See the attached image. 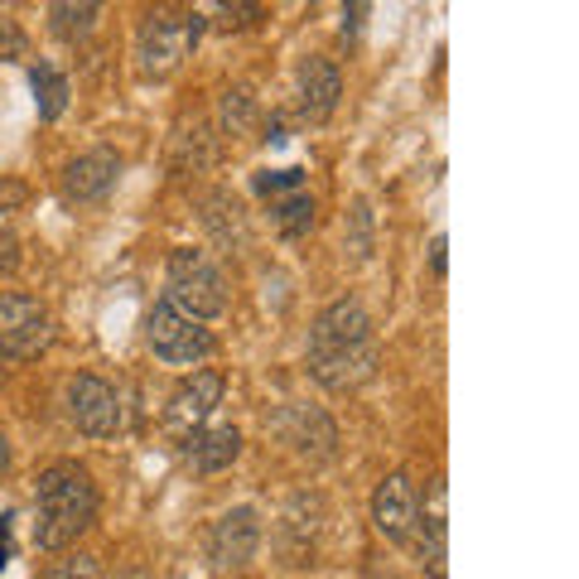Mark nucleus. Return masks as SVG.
<instances>
[{
  "instance_id": "14",
  "label": "nucleus",
  "mask_w": 579,
  "mask_h": 579,
  "mask_svg": "<svg viewBox=\"0 0 579 579\" xmlns=\"http://www.w3.org/2000/svg\"><path fill=\"white\" fill-rule=\"evenodd\" d=\"M121 179V155L116 150H88L64 169V198L68 203H96L116 189Z\"/></svg>"
},
{
  "instance_id": "11",
  "label": "nucleus",
  "mask_w": 579,
  "mask_h": 579,
  "mask_svg": "<svg viewBox=\"0 0 579 579\" xmlns=\"http://www.w3.org/2000/svg\"><path fill=\"white\" fill-rule=\"evenodd\" d=\"M416 555H420V570L430 579H450V488L444 478L430 483L425 502H420V522H416Z\"/></svg>"
},
{
  "instance_id": "29",
  "label": "nucleus",
  "mask_w": 579,
  "mask_h": 579,
  "mask_svg": "<svg viewBox=\"0 0 579 579\" xmlns=\"http://www.w3.org/2000/svg\"><path fill=\"white\" fill-rule=\"evenodd\" d=\"M0 54H24V39L10 20H0Z\"/></svg>"
},
{
  "instance_id": "16",
  "label": "nucleus",
  "mask_w": 579,
  "mask_h": 579,
  "mask_svg": "<svg viewBox=\"0 0 579 579\" xmlns=\"http://www.w3.org/2000/svg\"><path fill=\"white\" fill-rule=\"evenodd\" d=\"M314 531H319V498L299 492V498H290L285 516H281L285 565H309V555H314Z\"/></svg>"
},
{
  "instance_id": "24",
  "label": "nucleus",
  "mask_w": 579,
  "mask_h": 579,
  "mask_svg": "<svg viewBox=\"0 0 579 579\" xmlns=\"http://www.w3.org/2000/svg\"><path fill=\"white\" fill-rule=\"evenodd\" d=\"M44 579H102V560H96V555H88V550L64 555V560L48 565Z\"/></svg>"
},
{
  "instance_id": "9",
  "label": "nucleus",
  "mask_w": 579,
  "mask_h": 579,
  "mask_svg": "<svg viewBox=\"0 0 579 579\" xmlns=\"http://www.w3.org/2000/svg\"><path fill=\"white\" fill-rule=\"evenodd\" d=\"M68 416L88 440H112L121 430V420H126V410H121V391L112 382L92 377V372H78L68 382Z\"/></svg>"
},
{
  "instance_id": "1",
  "label": "nucleus",
  "mask_w": 579,
  "mask_h": 579,
  "mask_svg": "<svg viewBox=\"0 0 579 579\" xmlns=\"http://www.w3.org/2000/svg\"><path fill=\"white\" fill-rule=\"evenodd\" d=\"M309 377L323 391H357L377 377L382 362V343L372 329V314L357 299H333L329 309H319L309 329Z\"/></svg>"
},
{
  "instance_id": "17",
  "label": "nucleus",
  "mask_w": 579,
  "mask_h": 579,
  "mask_svg": "<svg viewBox=\"0 0 579 579\" xmlns=\"http://www.w3.org/2000/svg\"><path fill=\"white\" fill-rule=\"evenodd\" d=\"M203 227L213 232V241L223 251H241L247 247V217H241V203L232 198V193H208L203 198Z\"/></svg>"
},
{
  "instance_id": "23",
  "label": "nucleus",
  "mask_w": 579,
  "mask_h": 579,
  "mask_svg": "<svg viewBox=\"0 0 579 579\" xmlns=\"http://www.w3.org/2000/svg\"><path fill=\"white\" fill-rule=\"evenodd\" d=\"M213 140H208V130L203 126H193L179 136V169H208L213 164Z\"/></svg>"
},
{
  "instance_id": "20",
  "label": "nucleus",
  "mask_w": 579,
  "mask_h": 579,
  "mask_svg": "<svg viewBox=\"0 0 579 579\" xmlns=\"http://www.w3.org/2000/svg\"><path fill=\"white\" fill-rule=\"evenodd\" d=\"M30 88H34V102H39L44 121H58L68 112V78L54 64H34L30 68Z\"/></svg>"
},
{
  "instance_id": "19",
  "label": "nucleus",
  "mask_w": 579,
  "mask_h": 579,
  "mask_svg": "<svg viewBox=\"0 0 579 579\" xmlns=\"http://www.w3.org/2000/svg\"><path fill=\"white\" fill-rule=\"evenodd\" d=\"M96 15H102V0H48V24H54V34L68 44L88 39Z\"/></svg>"
},
{
  "instance_id": "21",
  "label": "nucleus",
  "mask_w": 579,
  "mask_h": 579,
  "mask_svg": "<svg viewBox=\"0 0 579 579\" xmlns=\"http://www.w3.org/2000/svg\"><path fill=\"white\" fill-rule=\"evenodd\" d=\"M217 126H223L227 140L251 136V130H257V96H251L247 88L223 92V112H217Z\"/></svg>"
},
{
  "instance_id": "25",
  "label": "nucleus",
  "mask_w": 579,
  "mask_h": 579,
  "mask_svg": "<svg viewBox=\"0 0 579 579\" xmlns=\"http://www.w3.org/2000/svg\"><path fill=\"white\" fill-rule=\"evenodd\" d=\"M251 189H257L261 198H275V193H290V189H305V169H261V174L251 179Z\"/></svg>"
},
{
  "instance_id": "26",
  "label": "nucleus",
  "mask_w": 579,
  "mask_h": 579,
  "mask_svg": "<svg viewBox=\"0 0 579 579\" xmlns=\"http://www.w3.org/2000/svg\"><path fill=\"white\" fill-rule=\"evenodd\" d=\"M367 5H372V0H343V34H362V24H367Z\"/></svg>"
},
{
  "instance_id": "15",
  "label": "nucleus",
  "mask_w": 579,
  "mask_h": 579,
  "mask_svg": "<svg viewBox=\"0 0 579 579\" xmlns=\"http://www.w3.org/2000/svg\"><path fill=\"white\" fill-rule=\"evenodd\" d=\"M241 454V430L237 425H203L184 440V464L193 474H223Z\"/></svg>"
},
{
  "instance_id": "7",
  "label": "nucleus",
  "mask_w": 579,
  "mask_h": 579,
  "mask_svg": "<svg viewBox=\"0 0 579 579\" xmlns=\"http://www.w3.org/2000/svg\"><path fill=\"white\" fill-rule=\"evenodd\" d=\"M261 550V516L257 507H232V512H223L208 531V565L217 579H232L241 575L251 560H257Z\"/></svg>"
},
{
  "instance_id": "31",
  "label": "nucleus",
  "mask_w": 579,
  "mask_h": 579,
  "mask_svg": "<svg viewBox=\"0 0 579 579\" xmlns=\"http://www.w3.org/2000/svg\"><path fill=\"white\" fill-rule=\"evenodd\" d=\"M0 531H5V526H0ZM5 560H10V550H5V541H0V570H5Z\"/></svg>"
},
{
  "instance_id": "4",
  "label": "nucleus",
  "mask_w": 579,
  "mask_h": 579,
  "mask_svg": "<svg viewBox=\"0 0 579 579\" xmlns=\"http://www.w3.org/2000/svg\"><path fill=\"white\" fill-rule=\"evenodd\" d=\"M164 299L189 319L208 323L227 309V281L198 247H174L164 265Z\"/></svg>"
},
{
  "instance_id": "27",
  "label": "nucleus",
  "mask_w": 579,
  "mask_h": 579,
  "mask_svg": "<svg viewBox=\"0 0 579 579\" xmlns=\"http://www.w3.org/2000/svg\"><path fill=\"white\" fill-rule=\"evenodd\" d=\"M444 251H450V241H444V232H434V241H430V271L440 275V281H444V271H450V257H444Z\"/></svg>"
},
{
  "instance_id": "18",
  "label": "nucleus",
  "mask_w": 579,
  "mask_h": 579,
  "mask_svg": "<svg viewBox=\"0 0 579 579\" xmlns=\"http://www.w3.org/2000/svg\"><path fill=\"white\" fill-rule=\"evenodd\" d=\"M314 198L305 189H290V193H275L271 198V227L281 237H290V241H299V237H309L314 232Z\"/></svg>"
},
{
  "instance_id": "30",
  "label": "nucleus",
  "mask_w": 579,
  "mask_h": 579,
  "mask_svg": "<svg viewBox=\"0 0 579 579\" xmlns=\"http://www.w3.org/2000/svg\"><path fill=\"white\" fill-rule=\"evenodd\" d=\"M5 468H10V440L0 434V474H5Z\"/></svg>"
},
{
  "instance_id": "3",
  "label": "nucleus",
  "mask_w": 579,
  "mask_h": 579,
  "mask_svg": "<svg viewBox=\"0 0 579 579\" xmlns=\"http://www.w3.org/2000/svg\"><path fill=\"white\" fill-rule=\"evenodd\" d=\"M198 34H203V15H189V10L160 0V5L140 20V34H136V68H140V78H150V82L174 78V72L184 68L189 48L198 44Z\"/></svg>"
},
{
  "instance_id": "10",
  "label": "nucleus",
  "mask_w": 579,
  "mask_h": 579,
  "mask_svg": "<svg viewBox=\"0 0 579 579\" xmlns=\"http://www.w3.org/2000/svg\"><path fill=\"white\" fill-rule=\"evenodd\" d=\"M416 522H420V488L410 483V474H386L372 492V526L377 536H386L391 546H410L416 536Z\"/></svg>"
},
{
  "instance_id": "22",
  "label": "nucleus",
  "mask_w": 579,
  "mask_h": 579,
  "mask_svg": "<svg viewBox=\"0 0 579 579\" xmlns=\"http://www.w3.org/2000/svg\"><path fill=\"white\" fill-rule=\"evenodd\" d=\"M343 247H348V257H353L357 265L372 261V247H377V237H372V208H367V198H353V208H348Z\"/></svg>"
},
{
  "instance_id": "5",
  "label": "nucleus",
  "mask_w": 579,
  "mask_h": 579,
  "mask_svg": "<svg viewBox=\"0 0 579 579\" xmlns=\"http://www.w3.org/2000/svg\"><path fill=\"white\" fill-rule=\"evenodd\" d=\"M145 348L160 362H169V367H203L217 343L198 319H189L169 299H160V305L145 314Z\"/></svg>"
},
{
  "instance_id": "32",
  "label": "nucleus",
  "mask_w": 579,
  "mask_h": 579,
  "mask_svg": "<svg viewBox=\"0 0 579 579\" xmlns=\"http://www.w3.org/2000/svg\"><path fill=\"white\" fill-rule=\"evenodd\" d=\"M126 579H145V575H126Z\"/></svg>"
},
{
  "instance_id": "6",
  "label": "nucleus",
  "mask_w": 579,
  "mask_h": 579,
  "mask_svg": "<svg viewBox=\"0 0 579 579\" xmlns=\"http://www.w3.org/2000/svg\"><path fill=\"white\" fill-rule=\"evenodd\" d=\"M48 338H54V319L39 299L24 290H0V362L39 357Z\"/></svg>"
},
{
  "instance_id": "28",
  "label": "nucleus",
  "mask_w": 579,
  "mask_h": 579,
  "mask_svg": "<svg viewBox=\"0 0 579 579\" xmlns=\"http://www.w3.org/2000/svg\"><path fill=\"white\" fill-rule=\"evenodd\" d=\"M15 261H20V257H15V237H10L5 227H0V281H5V275L15 271Z\"/></svg>"
},
{
  "instance_id": "8",
  "label": "nucleus",
  "mask_w": 579,
  "mask_h": 579,
  "mask_svg": "<svg viewBox=\"0 0 579 579\" xmlns=\"http://www.w3.org/2000/svg\"><path fill=\"white\" fill-rule=\"evenodd\" d=\"M223 391H227V377L217 367H193L184 382L174 386L169 396V410H164V425L174 440H189L193 430L208 425V416L223 406Z\"/></svg>"
},
{
  "instance_id": "13",
  "label": "nucleus",
  "mask_w": 579,
  "mask_h": 579,
  "mask_svg": "<svg viewBox=\"0 0 579 579\" xmlns=\"http://www.w3.org/2000/svg\"><path fill=\"white\" fill-rule=\"evenodd\" d=\"M295 96H299V112H305L309 121H329L338 112V96H343V72H338L333 58H323V54L299 58Z\"/></svg>"
},
{
  "instance_id": "2",
  "label": "nucleus",
  "mask_w": 579,
  "mask_h": 579,
  "mask_svg": "<svg viewBox=\"0 0 579 579\" xmlns=\"http://www.w3.org/2000/svg\"><path fill=\"white\" fill-rule=\"evenodd\" d=\"M96 522V483L82 464L58 458L34 483V546L68 550Z\"/></svg>"
},
{
  "instance_id": "12",
  "label": "nucleus",
  "mask_w": 579,
  "mask_h": 579,
  "mask_svg": "<svg viewBox=\"0 0 579 579\" xmlns=\"http://www.w3.org/2000/svg\"><path fill=\"white\" fill-rule=\"evenodd\" d=\"M275 434L290 444V454L305 458V464H314V468L329 464V458L338 454V430L319 406H285L281 416H275Z\"/></svg>"
}]
</instances>
